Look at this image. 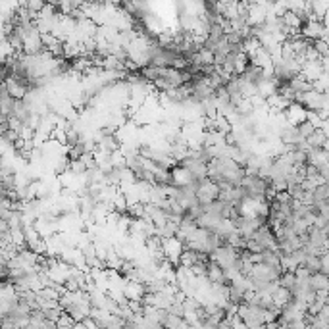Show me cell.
Segmentation results:
<instances>
[{
    "instance_id": "1",
    "label": "cell",
    "mask_w": 329,
    "mask_h": 329,
    "mask_svg": "<svg viewBox=\"0 0 329 329\" xmlns=\"http://www.w3.org/2000/svg\"><path fill=\"white\" fill-rule=\"evenodd\" d=\"M297 102L304 104L308 110H314V112H319V110H325L329 104V95L327 93H319L316 89L312 87L308 93H302V95H297Z\"/></svg>"
},
{
    "instance_id": "2",
    "label": "cell",
    "mask_w": 329,
    "mask_h": 329,
    "mask_svg": "<svg viewBox=\"0 0 329 329\" xmlns=\"http://www.w3.org/2000/svg\"><path fill=\"white\" fill-rule=\"evenodd\" d=\"M242 187L246 189V194L251 198H266V191L270 187V179L262 177V175H244Z\"/></svg>"
},
{
    "instance_id": "3",
    "label": "cell",
    "mask_w": 329,
    "mask_h": 329,
    "mask_svg": "<svg viewBox=\"0 0 329 329\" xmlns=\"http://www.w3.org/2000/svg\"><path fill=\"white\" fill-rule=\"evenodd\" d=\"M220 193H222L220 185L216 183V181H212L210 177H206V179H200V181H198V187H196V198H198V202L200 204H212L214 200L220 198Z\"/></svg>"
},
{
    "instance_id": "4",
    "label": "cell",
    "mask_w": 329,
    "mask_h": 329,
    "mask_svg": "<svg viewBox=\"0 0 329 329\" xmlns=\"http://www.w3.org/2000/svg\"><path fill=\"white\" fill-rule=\"evenodd\" d=\"M162 244H164L166 260H170L174 266H179V258H181V254L185 251V241H181L175 235V237H166V239H162Z\"/></svg>"
},
{
    "instance_id": "5",
    "label": "cell",
    "mask_w": 329,
    "mask_h": 329,
    "mask_svg": "<svg viewBox=\"0 0 329 329\" xmlns=\"http://www.w3.org/2000/svg\"><path fill=\"white\" fill-rule=\"evenodd\" d=\"M2 87H6V91H8L12 95V98H16V100H23V98L27 97V93L31 91L29 81H25V79H21V77H16V75L4 77Z\"/></svg>"
},
{
    "instance_id": "6",
    "label": "cell",
    "mask_w": 329,
    "mask_h": 329,
    "mask_svg": "<svg viewBox=\"0 0 329 329\" xmlns=\"http://www.w3.org/2000/svg\"><path fill=\"white\" fill-rule=\"evenodd\" d=\"M325 23L321 20H316V18H308V20L304 21V25H302V29L300 33L310 40H316V39H323V35H325Z\"/></svg>"
},
{
    "instance_id": "7",
    "label": "cell",
    "mask_w": 329,
    "mask_h": 329,
    "mask_svg": "<svg viewBox=\"0 0 329 329\" xmlns=\"http://www.w3.org/2000/svg\"><path fill=\"white\" fill-rule=\"evenodd\" d=\"M179 164L185 166L187 170H191V174H193L196 179H206V177H208V162L202 160V158L187 156V158H183Z\"/></svg>"
},
{
    "instance_id": "8",
    "label": "cell",
    "mask_w": 329,
    "mask_h": 329,
    "mask_svg": "<svg viewBox=\"0 0 329 329\" xmlns=\"http://www.w3.org/2000/svg\"><path fill=\"white\" fill-rule=\"evenodd\" d=\"M300 73L304 75V77L308 79V81H318L323 73H325V69H323V62L321 58L319 60H306L304 64H302V69H300Z\"/></svg>"
},
{
    "instance_id": "9",
    "label": "cell",
    "mask_w": 329,
    "mask_h": 329,
    "mask_svg": "<svg viewBox=\"0 0 329 329\" xmlns=\"http://www.w3.org/2000/svg\"><path fill=\"white\" fill-rule=\"evenodd\" d=\"M194 181H198V179L185 166L177 164L172 168V183L174 185H177V187H187V185H193Z\"/></svg>"
},
{
    "instance_id": "10",
    "label": "cell",
    "mask_w": 329,
    "mask_h": 329,
    "mask_svg": "<svg viewBox=\"0 0 329 329\" xmlns=\"http://www.w3.org/2000/svg\"><path fill=\"white\" fill-rule=\"evenodd\" d=\"M285 116L289 119V124L299 126V124L308 119V108L304 106V104H300V102H291L289 108L285 110Z\"/></svg>"
},
{
    "instance_id": "11",
    "label": "cell",
    "mask_w": 329,
    "mask_h": 329,
    "mask_svg": "<svg viewBox=\"0 0 329 329\" xmlns=\"http://www.w3.org/2000/svg\"><path fill=\"white\" fill-rule=\"evenodd\" d=\"M146 295V283L141 279H127L126 297L129 300H143Z\"/></svg>"
},
{
    "instance_id": "12",
    "label": "cell",
    "mask_w": 329,
    "mask_h": 329,
    "mask_svg": "<svg viewBox=\"0 0 329 329\" xmlns=\"http://www.w3.org/2000/svg\"><path fill=\"white\" fill-rule=\"evenodd\" d=\"M279 139L287 146H297L300 141H304V137L300 135V131H299V126H293V124H287V126L281 129Z\"/></svg>"
},
{
    "instance_id": "13",
    "label": "cell",
    "mask_w": 329,
    "mask_h": 329,
    "mask_svg": "<svg viewBox=\"0 0 329 329\" xmlns=\"http://www.w3.org/2000/svg\"><path fill=\"white\" fill-rule=\"evenodd\" d=\"M206 277L210 279V283H227L225 270H223L218 262H214V260L208 262V268H206Z\"/></svg>"
},
{
    "instance_id": "14",
    "label": "cell",
    "mask_w": 329,
    "mask_h": 329,
    "mask_svg": "<svg viewBox=\"0 0 329 329\" xmlns=\"http://www.w3.org/2000/svg\"><path fill=\"white\" fill-rule=\"evenodd\" d=\"M310 287L314 291H329V275L325 271H316L310 275Z\"/></svg>"
},
{
    "instance_id": "15",
    "label": "cell",
    "mask_w": 329,
    "mask_h": 329,
    "mask_svg": "<svg viewBox=\"0 0 329 329\" xmlns=\"http://www.w3.org/2000/svg\"><path fill=\"white\" fill-rule=\"evenodd\" d=\"M289 85H291V89L297 93V95H302V93H308L310 89L314 87L312 85V81H308V79L304 77L302 73H299V75H295V77L291 79L289 81Z\"/></svg>"
},
{
    "instance_id": "16",
    "label": "cell",
    "mask_w": 329,
    "mask_h": 329,
    "mask_svg": "<svg viewBox=\"0 0 329 329\" xmlns=\"http://www.w3.org/2000/svg\"><path fill=\"white\" fill-rule=\"evenodd\" d=\"M220 222H222V218L216 216V214H210V212H204L202 216L196 220V223H198L200 227H206V229H210V231H216V227L220 225Z\"/></svg>"
},
{
    "instance_id": "17",
    "label": "cell",
    "mask_w": 329,
    "mask_h": 329,
    "mask_svg": "<svg viewBox=\"0 0 329 329\" xmlns=\"http://www.w3.org/2000/svg\"><path fill=\"white\" fill-rule=\"evenodd\" d=\"M300 266L295 252H281V268L283 271H295Z\"/></svg>"
},
{
    "instance_id": "18",
    "label": "cell",
    "mask_w": 329,
    "mask_h": 329,
    "mask_svg": "<svg viewBox=\"0 0 329 329\" xmlns=\"http://www.w3.org/2000/svg\"><path fill=\"white\" fill-rule=\"evenodd\" d=\"M271 297H273V302H275L279 308H283L285 304H289L291 300H293V291L287 289V287H279Z\"/></svg>"
},
{
    "instance_id": "19",
    "label": "cell",
    "mask_w": 329,
    "mask_h": 329,
    "mask_svg": "<svg viewBox=\"0 0 329 329\" xmlns=\"http://www.w3.org/2000/svg\"><path fill=\"white\" fill-rule=\"evenodd\" d=\"M327 139L329 137H327V133L323 131V127H319V129H316L306 141H308V145L312 146V148H323V145H325Z\"/></svg>"
},
{
    "instance_id": "20",
    "label": "cell",
    "mask_w": 329,
    "mask_h": 329,
    "mask_svg": "<svg viewBox=\"0 0 329 329\" xmlns=\"http://www.w3.org/2000/svg\"><path fill=\"white\" fill-rule=\"evenodd\" d=\"M279 283H281V287H287V289L295 291V287L299 285L297 273H295V271H283L279 275Z\"/></svg>"
},
{
    "instance_id": "21",
    "label": "cell",
    "mask_w": 329,
    "mask_h": 329,
    "mask_svg": "<svg viewBox=\"0 0 329 329\" xmlns=\"http://www.w3.org/2000/svg\"><path fill=\"white\" fill-rule=\"evenodd\" d=\"M160 71H162V66H154V64H148L145 68H141V75L148 81H152L154 83L156 79L160 77Z\"/></svg>"
},
{
    "instance_id": "22",
    "label": "cell",
    "mask_w": 329,
    "mask_h": 329,
    "mask_svg": "<svg viewBox=\"0 0 329 329\" xmlns=\"http://www.w3.org/2000/svg\"><path fill=\"white\" fill-rule=\"evenodd\" d=\"M304 266H306L312 273L321 271V256H319V254H308V258H306V262H304Z\"/></svg>"
},
{
    "instance_id": "23",
    "label": "cell",
    "mask_w": 329,
    "mask_h": 329,
    "mask_svg": "<svg viewBox=\"0 0 329 329\" xmlns=\"http://www.w3.org/2000/svg\"><path fill=\"white\" fill-rule=\"evenodd\" d=\"M316 129H318V127L314 126V124H310L308 119H306V121H302V124H299V131H300V135L304 137V139H308V137L312 135Z\"/></svg>"
},
{
    "instance_id": "24",
    "label": "cell",
    "mask_w": 329,
    "mask_h": 329,
    "mask_svg": "<svg viewBox=\"0 0 329 329\" xmlns=\"http://www.w3.org/2000/svg\"><path fill=\"white\" fill-rule=\"evenodd\" d=\"M314 43V49L318 50V54L321 56V58H325V56H329V45L325 43L323 39H316L312 40Z\"/></svg>"
},
{
    "instance_id": "25",
    "label": "cell",
    "mask_w": 329,
    "mask_h": 329,
    "mask_svg": "<svg viewBox=\"0 0 329 329\" xmlns=\"http://www.w3.org/2000/svg\"><path fill=\"white\" fill-rule=\"evenodd\" d=\"M308 121H310V124H314L318 129L325 126V119H323V116H321L319 112H314V110H308Z\"/></svg>"
},
{
    "instance_id": "26",
    "label": "cell",
    "mask_w": 329,
    "mask_h": 329,
    "mask_svg": "<svg viewBox=\"0 0 329 329\" xmlns=\"http://www.w3.org/2000/svg\"><path fill=\"white\" fill-rule=\"evenodd\" d=\"M47 4H49V0H27V2H25V6H29L31 10L37 12V14H40Z\"/></svg>"
},
{
    "instance_id": "27",
    "label": "cell",
    "mask_w": 329,
    "mask_h": 329,
    "mask_svg": "<svg viewBox=\"0 0 329 329\" xmlns=\"http://www.w3.org/2000/svg\"><path fill=\"white\" fill-rule=\"evenodd\" d=\"M246 251L249 252H264L266 249H264L256 239H249V241H246Z\"/></svg>"
},
{
    "instance_id": "28",
    "label": "cell",
    "mask_w": 329,
    "mask_h": 329,
    "mask_svg": "<svg viewBox=\"0 0 329 329\" xmlns=\"http://www.w3.org/2000/svg\"><path fill=\"white\" fill-rule=\"evenodd\" d=\"M325 252H329V239H327V242H325Z\"/></svg>"
}]
</instances>
